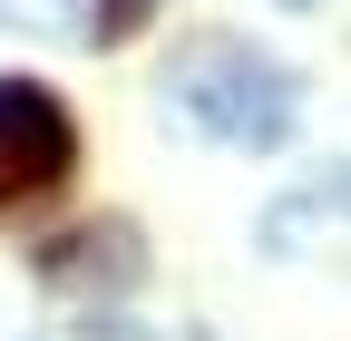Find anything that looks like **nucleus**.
<instances>
[{
	"mask_svg": "<svg viewBox=\"0 0 351 341\" xmlns=\"http://www.w3.org/2000/svg\"><path fill=\"white\" fill-rule=\"evenodd\" d=\"M0 156L20 166V186H59L78 166V127L59 108V88L39 78H0Z\"/></svg>",
	"mask_w": 351,
	"mask_h": 341,
	"instance_id": "obj_2",
	"label": "nucleus"
},
{
	"mask_svg": "<svg viewBox=\"0 0 351 341\" xmlns=\"http://www.w3.org/2000/svg\"><path fill=\"white\" fill-rule=\"evenodd\" d=\"M293 205H302V215H351V166H332V176H322V186H302Z\"/></svg>",
	"mask_w": 351,
	"mask_h": 341,
	"instance_id": "obj_5",
	"label": "nucleus"
},
{
	"mask_svg": "<svg viewBox=\"0 0 351 341\" xmlns=\"http://www.w3.org/2000/svg\"><path fill=\"white\" fill-rule=\"evenodd\" d=\"M137 29H147V0H98V10L78 20L88 49H117V39H137Z\"/></svg>",
	"mask_w": 351,
	"mask_h": 341,
	"instance_id": "obj_4",
	"label": "nucleus"
},
{
	"mask_svg": "<svg viewBox=\"0 0 351 341\" xmlns=\"http://www.w3.org/2000/svg\"><path fill=\"white\" fill-rule=\"evenodd\" d=\"M147 253L127 225H88V234H59L49 244V283H137Z\"/></svg>",
	"mask_w": 351,
	"mask_h": 341,
	"instance_id": "obj_3",
	"label": "nucleus"
},
{
	"mask_svg": "<svg viewBox=\"0 0 351 341\" xmlns=\"http://www.w3.org/2000/svg\"><path fill=\"white\" fill-rule=\"evenodd\" d=\"M166 108L195 117L215 147L263 156V147L293 137V117H302V78H293L274 49L234 39V29H195L186 49L166 59Z\"/></svg>",
	"mask_w": 351,
	"mask_h": 341,
	"instance_id": "obj_1",
	"label": "nucleus"
},
{
	"mask_svg": "<svg viewBox=\"0 0 351 341\" xmlns=\"http://www.w3.org/2000/svg\"><path fill=\"white\" fill-rule=\"evenodd\" d=\"M283 10H313V0H283Z\"/></svg>",
	"mask_w": 351,
	"mask_h": 341,
	"instance_id": "obj_6",
	"label": "nucleus"
}]
</instances>
